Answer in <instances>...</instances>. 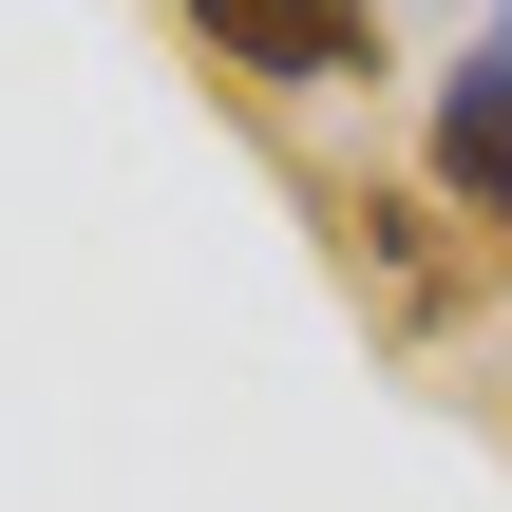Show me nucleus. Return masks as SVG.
Wrapping results in <instances>:
<instances>
[{
	"label": "nucleus",
	"instance_id": "1",
	"mask_svg": "<svg viewBox=\"0 0 512 512\" xmlns=\"http://www.w3.org/2000/svg\"><path fill=\"white\" fill-rule=\"evenodd\" d=\"M228 76L266 95H323V76H380V0H190Z\"/></svg>",
	"mask_w": 512,
	"mask_h": 512
},
{
	"label": "nucleus",
	"instance_id": "2",
	"mask_svg": "<svg viewBox=\"0 0 512 512\" xmlns=\"http://www.w3.org/2000/svg\"><path fill=\"white\" fill-rule=\"evenodd\" d=\"M418 152H437V209L512 247V57H494V38H475V57L437 76V114H418Z\"/></svg>",
	"mask_w": 512,
	"mask_h": 512
},
{
	"label": "nucleus",
	"instance_id": "3",
	"mask_svg": "<svg viewBox=\"0 0 512 512\" xmlns=\"http://www.w3.org/2000/svg\"><path fill=\"white\" fill-rule=\"evenodd\" d=\"M342 228H361V266H380V304H399V323H456V247H437V209H418V190H361Z\"/></svg>",
	"mask_w": 512,
	"mask_h": 512
},
{
	"label": "nucleus",
	"instance_id": "4",
	"mask_svg": "<svg viewBox=\"0 0 512 512\" xmlns=\"http://www.w3.org/2000/svg\"><path fill=\"white\" fill-rule=\"evenodd\" d=\"M494 57H512V0H494Z\"/></svg>",
	"mask_w": 512,
	"mask_h": 512
}]
</instances>
